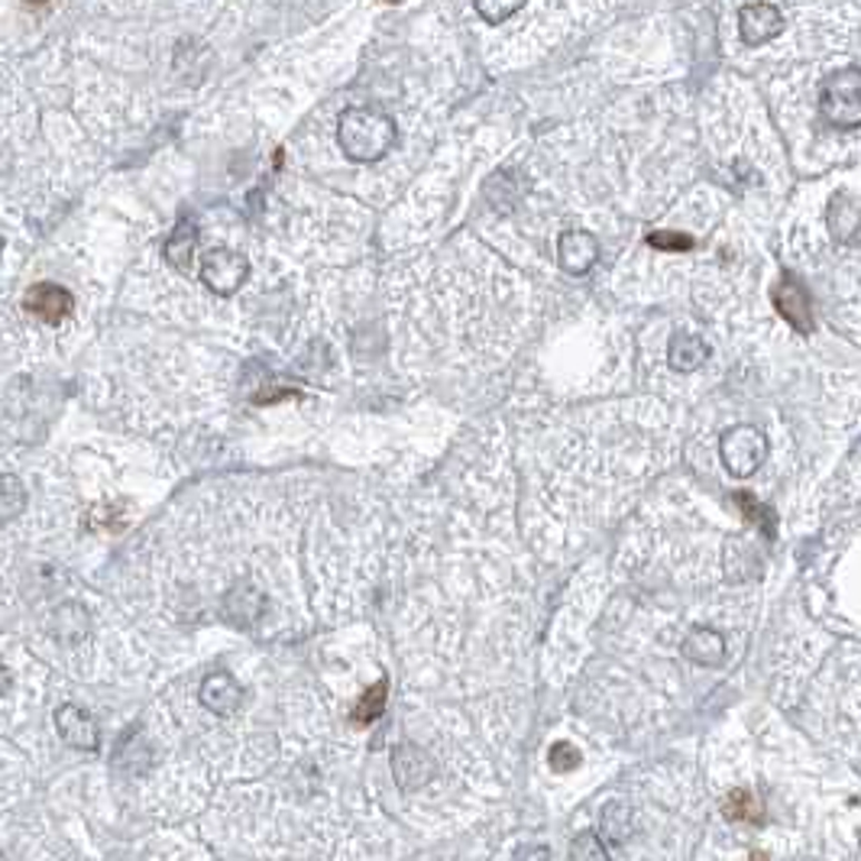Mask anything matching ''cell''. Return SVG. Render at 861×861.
<instances>
[{"label":"cell","instance_id":"1","mask_svg":"<svg viewBox=\"0 0 861 861\" xmlns=\"http://www.w3.org/2000/svg\"><path fill=\"white\" fill-rule=\"evenodd\" d=\"M395 120L376 108H350L337 120V140L347 159L354 162H379L395 146Z\"/></svg>","mask_w":861,"mask_h":861},{"label":"cell","instance_id":"2","mask_svg":"<svg viewBox=\"0 0 861 861\" xmlns=\"http://www.w3.org/2000/svg\"><path fill=\"white\" fill-rule=\"evenodd\" d=\"M820 113L825 123L839 127V130H859L861 127V72L842 69V72L829 75L820 88Z\"/></svg>","mask_w":861,"mask_h":861},{"label":"cell","instance_id":"3","mask_svg":"<svg viewBox=\"0 0 861 861\" xmlns=\"http://www.w3.org/2000/svg\"><path fill=\"white\" fill-rule=\"evenodd\" d=\"M722 464L732 476H754L768 457V437L752 425H735L722 434Z\"/></svg>","mask_w":861,"mask_h":861},{"label":"cell","instance_id":"4","mask_svg":"<svg viewBox=\"0 0 861 861\" xmlns=\"http://www.w3.org/2000/svg\"><path fill=\"white\" fill-rule=\"evenodd\" d=\"M247 276H250V263L244 253L217 247V250L205 253V259H201V283L224 298L237 295L247 283Z\"/></svg>","mask_w":861,"mask_h":861},{"label":"cell","instance_id":"5","mask_svg":"<svg viewBox=\"0 0 861 861\" xmlns=\"http://www.w3.org/2000/svg\"><path fill=\"white\" fill-rule=\"evenodd\" d=\"M23 308L42 324H62L75 311V295L56 283H37L27 288Z\"/></svg>","mask_w":861,"mask_h":861},{"label":"cell","instance_id":"6","mask_svg":"<svg viewBox=\"0 0 861 861\" xmlns=\"http://www.w3.org/2000/svg\"><path fill=\"white\" fill-rule=\"evenodd\" d=\"M56 729H59L62 742L69 749H78V752H98V745H101L98 722L78 706H59L56 710Z\"/></svg>","mask_w":861,"mask_h":861},{"label":"cell","instance_id":"7","mask_svg":"<svg viewBox=\"0 0 861 861\" xmlns=\"http://www.w3.org/2000/svg\"><path fill=\"white\" fill-rule=\"evenodd\" d=\"M784 30V13L774 3H745L739 10V33L749 46H761Z\"/></svg>","mask_w":861,"mask_h":861},{"label":"cell","instance_id":"8","mask_svg":"<svg viewBox=\"0 0 861 861\" xmlns=\"http://www.w3.org/2000/svg\"><path fill=\"white\" fill-rule=\"evenodd\" d=\"M596 259H600V244H596L593 234H586V230L561 234V240H557V263H561L564 273L583 276V273H590L596 266Z\"/></svg>","mask_w":861,"mask_h":861},{"label":"cell","instance_id":"9","mask_svg":"<svg viewBox=\"0 0 861 861\" xmlns=\"http://www.w3.org/2000/svg\"><path fill=\"white\" fill-rule=\"evenodd\" d=\"M198 696H201V706L211 710L215 716H230V713H237L244 706V686L234 681L230 674H224V671L205 677Z\"/></svg>","mask_w":861,"mask_h":861},{"label":"cell","instance_id":"10","mask_svg":"<svg viewBox=\"0 0 861 861\" xmlns=\"http://www.w3.org/2000/svg\"><path fill=\"white\" fill-rule=\"evenodd\" d=\"M774 305H778V311L788 318L800 334H806L810 327H813V305H810V295H806V288L800 286L793 276H784V283L774 288Z\"/></svg>","mask_w":861,"mask_h":861},{"label":"cell","instance_id":"11","mask_svg":"<svg viewBox=\"0 0 861 861\" xmlns=\"http://www.w3.org/2000/svg\"><path fill=\"white\" fill-rule=\"evenodd\" d=\"M195 247H198V227H195L191 217H181L179 224H176V230L166 240V250H162L166 253V263L172 269H179V273H188L191 263H195Z\"/></svg>","mask_w":861,"mask_h":861},{"label":"cell","instance_id":"12","mask_svg":"<svg viewBox=\"0 0 861 861\" xmlns=\"http://www.w3.org/2000/svg\"><path fill=\"white\" fill-rule=\"evenodd\" d=\"M829 227L839 244H859V201L855 195L839 191L829 205Z\"/></svg>","mask_w":861,"mask_h":861},{"label":"cell","instance_id":"13","mask_svg":"<svg viewBox=\"0 0 861 861\" xmlns=\"http://www.w3.org/2000/svg\"><path fill=\"white\" fill-rule=\"evenodd\" d=\"M706 359H710V347H706L700 337H693V334H677V337L671 340V347H667V363H671V369H677V373H693V369H700Z\"/></svg>","mask_w":861,"mask_h":861},{"label":"cell","instance_id":"14","mask_svg":"<svg viewBox=\"0 0 861 861\" xmlns=\"http://www.w3.org/2000/svg\"><path fill=\"white\" fill-rule=\"evenodd\" d=\"M91 622H88V612L75 603H62L59 610L52 612V635L62 642V645H75L88 635Z\"/></svg>","mask_w":861,"mask_h":861},{"label":"cell","instance_id":"15","mask_svg":"<svg viewBox=\"0 0 861 861\" xmlns=\"http://www.w3.org/2000/svg\"><path fill=\"white\" fill-rule=\"evenodd\" d=\"M683 654L696 664H716L719 657L725 654V642L719 632H710V629H696L683 639Z\"/></svg>","mask_w":861,"mask_h":861},{"label":"cell","instance_id":"16","mask_svg":"<svg viewBox=\"0 0 861 861\" xmlns=\"http://www.w3.org/2000/svg\"><path fill=\"white\" fill-rule=\"evenodd\" d=\"M27 512V486L13 473H0V525L17 522Z\"/></svg>","mask_w":861,"mask_h":861},{"label":"cell","instance_id":"17","mask_svg":"<svg viewBox=\"0 0 861 861\" xmlns=\"http://www.w3.org/2000/svg\"><path fill=\"white\" fill-rule=\"evenodd\" d=\"M725 817L735 820V823L758 825L761 823V817H764V803L754 796L752 790H735V793H729V800H725Z\"/></svg>","mask_w":861,"mask_h":861},{"label":"cell","instance_id":"18","mask_svg":"<svg viewBox=\"0 0 861 861\" xmlns=\"http://www.w3.org/2000/svg\"><path fill=\"white\" fill-rule=\"evenodd\" d=\"M386 696H389V683L386 681L369 686V690L359 696L357 706H354V722H357V725H373L376 719L383 716V710H386Z\"/></svg>","mask_w":861,"mask_h":861},{"label":"cell","instance_id":"19","mask_svg":"<svg viewBox=\"0 0 861 861\" xmlns=\"http://www.w3.org/2000/svg\"><path fill=\"white\" fill-rule=\"evenodd\" d=\"M528 0H473L476 13L489 23V27H499L508 17H515Z\"/></svg>","mask_w":861,"mask_h":861},{"label":"cell","instance_id":"20","mask_svg":"<svg viewBox=\"0 0 861 861\" xmlns=\"http://www.w3.org/2000/svg\"><path fill=\"white\" fill-rule=\"evenodd\" d=\"M647 244H651L654 250H667V253H683L693 247V240H690L686 234H677V230H657V234H651V237H647Z\"/></svg>","mask_w":861,"mask_h":861},{"label":"cell","instance_id":"21","mask_svg":"<svg viewBox=\"0 0 861 861\" xmlns=\"http://www.w3.org/2000/svg\"><path fill=\"white\" fill-rule=\"evenodd\" d=\"M576 761H580V752H576L574 745H567V742H557L551 749V764L557 771H571V768H576Z\"/></svg>","mask_w":861,"mask_h":861},{"label":"cell","instance_id":"22","mask_svg":"<svg viewBox=\"0 0 861 861\" xmlns=\"http://www.w3.org/2000/svg\"><path fill=\"white\" fill-rule=\"evenodd\" d=\"M7 686H10V671H7V667L0 664V696L7 693Z\"/></svg>","mask_w":861,"mask_h":861},{"label":"cell","instance_id":"23","mask_svg":"<svg viewBox=\"0 0 861 861\" xmlns=\"http://www.w3.org/2000/svg\"><path fill=\"white\" fill-rule=\"evenodd\" d=\"M0 256H3V240H0Z\"/></svg>","mask_w":861,"mask_h":861},{"label":"cell","instance_id":"24","mask_svg":"<svg viewBox=\"0 0 861 861\" xmlns=\"http://www.w3.org/2000/svg\"><path fill=\"white\" fill-rule=\"evenodd\" d=\"M30 3H42V0H30Z\"/></svg>","mask_w":861,"mask_h":861},{"label":"cell","instance_id":"25","mask_svg":"<svg viewBox=\"0 0 861 861\" xmlns=\"http://www.w3.org/2000/svg\"><path fill=\"white\" fill-rule=\"evenodd\" d=\"M386 3H398V0H386Z\"/></svg>","mask_w":861,"mask_h":861}]
</instances>
